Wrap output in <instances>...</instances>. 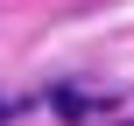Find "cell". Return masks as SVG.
<instances>
[{"label":"cell","mask_w":134,"mask_h":126,"mask_svg":"<svg viewBox=\"0 0 134 126\" xmlns=\"http://www.w3.org/2000/svg\"><path fill=\"white\" fill-rule=\"evenodd\" d=\"M49 105H57L64 119H92V98H85V91H49Z\"/></svg>","instance_id":"6da1fadb"}]
</instances>
